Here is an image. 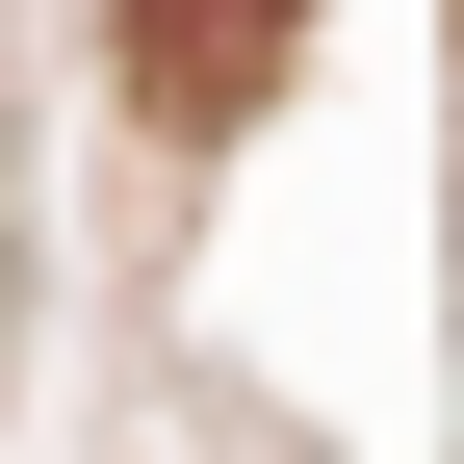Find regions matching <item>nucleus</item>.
<instances>
[{
	"label": "nucleus",
	"mask_w": 464,
	"mask_h": 464,
	"mask_svg": "<svg viewBox=\"0 0 464 464\" xmlns=\"http://www.w3.org/2000/svg\"><path fill=\"white\" fill-rule=\"evenodd\" d=\"M284 26H310V0H130V103L155 130H232V103L284 78Z\"/></svg>",
	"instance_id": "f257e3e1"
}]
</instances>
